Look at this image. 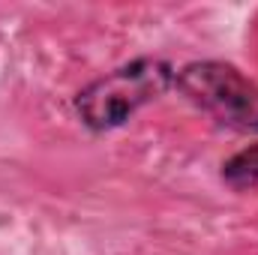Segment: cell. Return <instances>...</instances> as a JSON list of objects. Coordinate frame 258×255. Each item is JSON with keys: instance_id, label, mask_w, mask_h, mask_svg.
Segmentation results:
<instances>
[{"instance_id": "obj_2", "label": "cell", "mask_w": 258, "mask_h": 255, "mask_svg": "<svg viewBox=\"0 0 258 255\" xmlns=\"http://www.w3.org/2000/svg\"><path fill=\"white\" fill-rule=\"evenodd\" d=\"M174 84L195 108L210 114L219 126L258 132V84L234 66L219 60L189 63L174 75Z\"/></svg>"}, {"instance_id": "obj_3", "label": "cell", "mask_w": 258, "mask_h": 255, "mask_svg": "<svg viewBox=\"0 0 258 255\" xmlns=\"http://www.w3.org/2000/svg\"><path fill=\"white\" fill-rule=\"evenodd\" d=\"M222 180L234 192H246L258 186V144L237 150L222 165Z\"/></svg>"}, {"instance_id": "obj_1", "label": "cell", "mask_w": 258, "mask_h": 255, "mask_svg": "<svg viewBox=\"0 0 258 255\" xmlns=\"http://www.w3.org/2000/svg\"><path fill=\"white\" fill-rule=\"evenodd\" d=\"M174 75L177 72L159 57H138L87 84L75 96V111L93 132L117 129L138 108L159 99L174 84Z\"/></svg>"}]
</instances>
